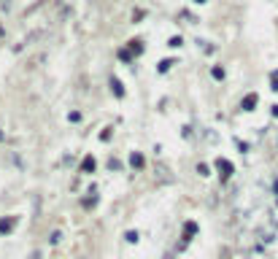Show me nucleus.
Returning <instances> with one entry per match:
<instances>
[{"mask_svg":"<svg viewBox=\"0 0 278 259\" xmlns=\"http://www.w3.org/2000/svg\"><path fill=\"white\" fill-rule=\"evenodd\" d=\"M84 170H95V159H84Z\"/></svg>","mask_w":278,"mask_h":259,"instance_id":"20e7f679","label":"nucleus"},{"mask_svg":"<svg viewBox=\"0 0 278 259\" xmlns=\"http://www.w3.org/2000/svg\"><path fill=\"white\" fill-rule=\"evenodd\" d=\"M195 3H203V0H195Z\"/></svg>","mask_w":278,"mask_h":259,"instance_id":"0eeeda50","label":"nucleus"},{"mask_svg":"<svg viewBox=\"0 0 278 259\" xmlns=\"http://www.w3.org/2000/svg\"><path fill=\"white\" fill-rule=\"evenodd\" d=\"M30 259H41V254H33V256H30Z\"/></svg>","mask_w":278,"mask_h":259,"instance_id":"423d86ee","label":"nucleus"},{"mask_svg":"<svg viewBox=\"0 0 278 259\" xmlns=\"http://www.w3.org/2000/svg\"><path fill=\"white\" fill-rule=\"evenodd\" d=\"M111 86H113V89H117V95H124V92H122V84H119L117 79H113V81H111Z\"/></svg>","mask_w":278,"mask_h":259,"instance_id":"39448f33","label":"nucleus"},{"mask_svg":"<svg viewBox=\"0 0 278 259\" xmlns=\"http://www.w3.org/2000/svg\"><path fill=\"white\" fill-rule=\"evenodd\" d=\"M254 103H257V95H248V98L243 100V108H246V111H251V108H254Z\"/></svg>","mask_w":278,"mask_h":259,"instance_id":"f257e3e1","label":"nucleus"},{"mask_svg":"<svg viewBox=\"0 0 278 259\" xmlns=\"http://www.w3.org/2000/svg\"><path fill=\"white\" fill-rule=\"evenodd\" d=\"M219 170H227V173H229V170H233V165H229V162H222V159H219Z\"/></svg>","mask_w":278,"mask_h":259,"instance_id":"7ed1b4c3","label":"nucleus"},{"mask_svg":"<svg viewBox=\"0 0 278 259\" xmlns=\"http://www.w3.org/2000/svg\"><path fill=\"white\" fill-rule=\"evenodd\" d=\"M11 227H14V219H11V222H0V232H8Z\"/></svg>","mask_w":278,"mask_h":259,"instance_id":"f03ea898","label":"nucleus"}]
</instances>
